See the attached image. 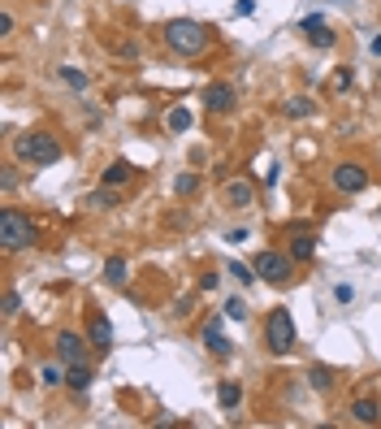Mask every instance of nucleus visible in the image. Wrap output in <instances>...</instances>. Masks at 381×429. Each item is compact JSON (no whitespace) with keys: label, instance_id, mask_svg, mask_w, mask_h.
Returning <instances> with one entry per match:
<instances>
[{"label":"nucleus","instance_id":"obj_23","mask_svg":"<svg viewBox=\"0 0 381 429\" xmlns=\"http://www.w3.org/2000/svg\"><path fill=\"white\" fill-rule=\"evenodd\" d=\"M174 191H178V195H195V191H199V174H178Z\"/></svg>","mask_w":381,"mask_h":429},{"label":"nucleus","instance_id":"obj_29","mask_svg":"<svg viewBox=\"0 0 381 429\" xmlns=\"http://www.w3.org/2000/svg\"><path fill=\"white\" fill-rule=\"evenodd\" d=\"M43 382H48V386H61V382H66V373L48 364V368H43Z\"/></svg>","mask_w":381,"mask_h":429},{"label":"nucleus","instance_id":"obj_33","mask_svg":"<svg viewBox=\"0 0 381 429\" xmlns=\"http://www.w3.org/2000/svg\"><path fill=\"white\" fill-rule=\"evenodd\" d=\"M377 222H381V208H377Z\"/></svg>","mask_w":381,"mask_h":429},{"label":"nucleus","instance_id":"obj_26","mask_svg":"<svg viewBox=\"0 0 381 429\" xmlns=\"http://www.w3.org/2000/svg\"><path fill=\"white\" fill-rule=\"evenodd\" d=\"M226 274H234L239 282H251V278H256V274L247 269V264H243V260H230V264H226Z\"/></svg>","mask_w":381,"mask_h":429},{"label":"nucleus","instance_id":"obj_6","mask_svg":"<svg viewBox=\"0 0 381 429\" xmlns=\"http://www.w3.org/2000/svg\"><path fill=\"white\" fill-rule=\"evenodd\" d=\"M334 187L347 191V195H360L368 187V170L355 165V160H343V165H334Z\"/></svg>","mask_w":381,"mask_h":429},{"label":"nucleus","instance_id":"obj_16","mask_svg":"<svg viewBox=\"0 0 381 429\" xmlns=\"http://www.w3.org/2000/svg\"><path fill=\"white\" fill-rule=\"evenodd\" d=\"M351 416H355L360 425H377V416H381V408H377L372 399H355V403H351Z\"/></svg>","mask_w":381,"mask_h":429},{"label":"nucleus","instance_id":"obj_17","mask_svg":"<svg viewBox=\"0 0 381 429\" xmlns=\"http://www.w3.org/2000/svg\"><path fill=\"white\" fill-rule=\"evenodd\" d=\"M239 399H243L239 382H221V386H216V403H221L226 412H234V408H239Z\"/></svg>","mask_w":381,"mask_h":429},{"label":"nucleus","instance_id":"obj_1","mask_svg":"<svg viewBox=\"0 0 381 429\" xmlns=\"http://www.w3.org/2000/svg\"><path fill=\"white\" fill-rule=\"evenodd\" d=\"M14 152H18V160H26V165H57L61 160V143H57V135H48V130L18 135Z\"/></svg>","mask_w":381,"mask_h":429},{"label":"nucleus","instance_id":"obj_32","mask_svg":"<svg viewBox=\"0 0 381 429\" xmlns=\"http://www.w3.org/2000/svg\"><path fill=\"white\" fill-rule=\"evenodd\" d=\"M368 52H372V57H381V35H372V39H368Z\"/></svg>","mask_w":381,"mask_h":429},{"label":"nucleus","instance_id":"obj_14","mask_svg":"<svg viewBox=\"0 0 381 429\" xmlns=\"http://www.w3.org/2000/svg\"><path fill=\"white\" fill-rule=\"evenodd\" d=\"M282 113H286V118H295V122H303V118H312V113H316V104H312L308 95H291V100L282 104Z\"/></svg>","mask_w":381,"mask_h":429},{"label":"nucleus","instance_id":"obj_15","mask_svg":"<svg viewBox=\"0 0 381 429\" xmlns=\"http://www.w3.org/2000/svg\"><path fill=\"white\" fill-rule=\"evenodd\" d=\"M91 378H95L91 364H70V368H66V386H70V391H87Z\"/></svg>","mask_w":381,"mask_h":429},{"label":"nucleus","instance_id":"obj_18","mask_svg":"<svg viewBox=\"0 0 381 429\" xmlns=\"http://www.w3.org/2000/svg\"><path fill=\"white\" fill-rule=\"evenodd\" d=\"M291 256H295V260H312V256H316V239H312V234H295V239H291Z\"/></svg>","mask_w":381,"mask_h":429},{"label":"nucleus","instance_id":"obj_21","mask_svg":"<svg viewBox=\"0 0 381 429\" xmlns=\"http://www.w3.org/2000/svg\"><path fill=\"white\" fill-rule=\"evenodd\" d=\"M169 130H191V109H182V104H178V109H169Z\"/></svg>","mask_w":381,"mask_h":429},{"label":"nucleus","instance_id":"obj_7","mask_svg":"<svg viewBox=\"0 0 381 429\" xmlns=\"http://www.w3.org/2000/svg\"><path fill=\"white\" fill-rule=\"evenodd\" d=\"M204 109H208V113H230V109H234V87H230V83L204 87Z\"/></svg>","mask_w":381,"mask_h":429},{"label":"nucleus","instance_id":"obj_10","mask_svg":"<svg viewBox=\"0 0 381 429\" xmlns=\"http://www.w3.org/2000/svg\"><path fill=\"white\" fill-rule=\"evenodd\" d=\"M226 204H230V208H251V204H256V182H251V178L226 182Z\"/></svg>","mask_w":381,"mask_h":429},{"label":"nucleus","instance_id":"obj_25","mask_svg":"<svg viewBox=\"0 0 381 429\" xmlns=\"http://www.w3.org/2000/svg\"><path fill=\"white\" fill-rule=\"evenodd\" d=\"M226 316H230V321H243V316H247V304H243L239 295H234V299H226Z\"/></svg>","mask_w":381,"mask_h":429},{"label":"nucleus","instance_id":"obj_4","mask_svg":"<svg viewBox=\"0 0 381 429\" xmlns=\"http://www.w3.org/2000/svg\"><path fill=\"white\" fill-rule=\"evenodd\" d=\"M264 347L273 351V356H286L295 347V316L286 308H273L264 321Z\"/></svg>","mask_w":381,"mask_h":429},{"label":"nucleus","instance_id":"obj_9","mask_svg":"<svg viewBox=\"0 0 381 429\" xmlns=\"http://www.w3.org/2000/svg\"><path fill=\"white\" fill-rule=\"evenodd\" d=\"M57 360L70 368V364H87V351H83V338L78 334H57Z\"/></svg>","mask_w":381,"mask_h":429},{"label":"nucleus","instance_id":"obj_12","mask_svg":"<svg viewBox=\"0 0 381 429\" xmlns=\"http://www.w3.org/2000/svg\"><path fill=\"white\" fill-rule=\"evenodd\" d=\"M91 347L104 356L113 347V326H108V316H91Z\"/></svg>","mask_w":381,"mask_h":429},{"label":"nucleus","instance_id":"obj_13","mask_svg":"<svg viewBox=\"0 0 381 429\" xmlns=\"http://www.w3.org/2000/svg\"><path fill=\"white\" fill-rule=\"evenodd\" d=\"M130 174H135V165H130V160H126V156H118V160H113V165H108V170H104V187H122V182H126Z\"/></svg>","mask_w":381,"mask_h":429},{"label":"nucleus","instance_id":"obj_31","mask_svg":"<svg viewBox=\"0 0 381 429\" xmlns=\"http://www.w3.org/2000/svg\"><path fill=\"white\" fill-rule=\"evenodd\" d=\"M334 87L347 91V87H351V70H338V74H334Z\"/></svg>","mask_w":381,"mask_h":429},{"label":"nucleus","instance_id":"obj_2","mask_svg":"<svg viewBox=\"0 0 381 429\" xmlns=\"http://www.w3.org/2000/svg\"><path fill=\"white\" fill-rule=\"evenodd\" d=\"M165 43L174 52H182V57H199L208 48V26L191 22V18H174V22H165Z\"/></svg>","mask_w":381,"mask_h":429},{"label":"nucleus","instance_id":"obj_27","mask_svg":"<svg viewBox=\"0 0 381 429\" xmlns=\"http://www.w3.org/2000/svg\"><path fill=\"white\" fill-rule=\"evenodd\" d=\"M18 308H22V295L18 291H5V316H14Z\"/></svg>","mask_w":381,"mask_h":429},{"label":"nucleus","instance_id":"obj_5","mask_svg":"<svg viewBox=\"0 0 381 429\" xmlns=\"http://www.w3.org/2000/svg\"><path fill=\"white\" fill-rule=\"evenodd\" d=\"M251 269H256V278H264V282L282 286V282L295 274V256H282V252H260V256L251 260Z\"/></svg>","mask_w":381,"mask_h":429},{"label":"nucleus","instance_id":"obj_30","mask_svg":"<svg viewBox=\"0 0 381 429\" xmlns=\"http://www.w3.org/2000/svg\"><path fill=\"white\" fill-rule=\"evenodd\" d=\"M334 299H338V304H351V299H355V291H351L347 282H338V286H334Z\"/></svg>","mask_w":381,"mask_h":429},{"label":"nucleus","instance_id":"obj_20","mask_svg":"<svg viewBox=\"0 0 381 429\" xmlns=\"http://www.w3.org/2000/svg\"><path fill=\"white\" fill-rule=\"evenodd\" d=\"M308 382H312L316 391H330V386H334V373L325 368V364H312V368H308Z\"/></svg>","mask_w":381,"mask_h":429},{"label":"nucleus","instance_id":"obj_3","mask_svg":"<svg viewBox=\"0 0 381 429\" xmlns=\"http://www.w3.org/2000/svg\"><path fill=\"white\" fill-rule=\"evenodd\" d=\"M31 243H35V222L22 217L18 208H5V212H0V247H5V252H22V247H31Z\"/></svg>","mask_w":381,"mask_h":429},{"label":"nucleus","instance_id":"obj_8","mask_svg":"<svg viewBox=\"0 0 381 429\" xmlns=\"http://www.w3.org/2000/svg\"><path fill=\"white\" fill-rule=\"evenodd\" d=\"M299 31H303V39H308L312 48H334V31L325 26V18H320V14L303 18V22H299Z\"/></svg>","mask_w":381,"mask_h":429},{"label":"nucleus","instance_id":"obj_22","mask_svg":"<svg viewBox=\"0 0 381 429\" xmlns=\"http://www.w3.org/2000/svg\"><path fill=\"white\" fill-rule=\"evenodd\" d=\"M87 204H91V208H113V204H118V195L108 191V187H100V191H91V195H87Z\"/></svg>","mask_w":381,"mask_h":429},{"label":"nucleus","instance_id":"obj_11","mask_svg":"<svg viewBox=\"0 0 381 429\" xmlns=\"http://www.w3.org/2000/svg\"><path fill=\"white\" fill-rule=\"evenodd\" d=\"M204 343H208V351H212V356H221V360H230V356H234L230 338L221 334V326H216V321H208V326H204Z\"/></svg>","mask_w":381,"mask_h":429},{"label":"nucleus","instance_id":"obj_19","mask_svg":"<svg viewBox=\"0 0 381 429\" xmlns=\"http://www.w3.org/2000/svg\"><path fill=\"white\" fill-rule=\"evenodd\" d=\"M104 278L113 282V286H122L126 282V256H108L104 260Z\"/></svg>","mask_w":381,"mask_h":429},{"label":"nucleus","instance_id":"obj_24","mask_svg":"<svg viewBox=\"0 0 381 429\" xmlns=\"http://www.w3.org/2000/svg\"><path fill=\"white\" fill-rule=\"evenodd\" d=\"M61 78H66L74 91H87V74H83V70H70V66H61Z\"/></svg>","mask_w":381,"mask_h":429},{"label":"nucleus","instance_id":"obj_28","mask_svg":"<svg viewBox=\"0 0 381 429\" xmlns=\"http://www.w3.org/2000/svg\"><path fill=\"white\" fill-rule=\"evenodd\" d=\"M14 187H18V170L9 165L5 174H0V191H14Z\"/></svg>","mask_w":381,"mask_h":429}]
</instances>
